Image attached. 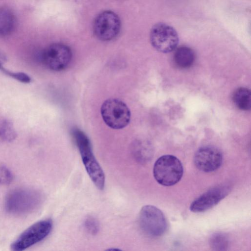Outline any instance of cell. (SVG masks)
<instances>
[{"mask_svg": "<svg viewBox=\"0 0 251 251\" xmlns=\"http://www.w3.org/2000/svg\"><path fill=\"white\" fill-rule=\"evenodd\" d=\"M194 162L196 167L202 172H213L221 166L223 155L218 149L213 146L201 147L195 152Z\"/></svg>", "mask_w": 251, "mask_h": 251, "instance_id": "obj_11", "label": "cell"}, {"mask_svg": "<svg viewBox=\"0 0 251 251\" xmlns=\"http://www.w3.org/2000/svg\"><path fill=\"white\" fill-rule=\"evenodd\" d=\"M2 71L7 75L21 82L28 83L31 81L30 77L25 73L13 72L6 70L4 68Z\"/></svg>", "mask_w": 251, "mask_h": 251, "instance_id": "obj_19", "label": "cell"}, {"mask_svg": "<svg viewBox=\"0 0 251 251\" xmlns=\"http://www.w3.org/2000/svg\"><path fill=\"white\" fill-rule=\"evenodd\" d=\"M150 36L152 46L163 53L174 50L179 42L176 31L171 25L163 23L156 24L152 27Z\"/></svg>", "mask_w": 251, "mask_h": 251, "instance_id": "obj_6", "label": "cell"}, {"mask_svg": "<svg viewBox=\"0 0 251 251\" xmlns=\"http://www.w3.org/2000/svg\"><path fill=\"white\" fill-rule=\"evenodd\" d=\"M137 160L142 163L149 161L153 156V150L149 144L138 145L134 153Z\"/></svg>", "mask_w": 251, "mask_h": 251, "instance_id": "obj_17", "label": "cell"}, {"mask_svg": "<svg viewBox=\"0 0 251 251\" xmlns=\"http://www.w3.org/2000/svg\"><path fill=\"white\" fill-rule=\"evenodd\" d=\"M183 168L181 161L175 156L164 155L158 158L154 163L153 175L160 184L171 186L181 179Z\"/></svg>", "mask_w": 251, "mask_h": 251, "instance_id": "obj_2", "label": "cell"}, {"mask_svg": "<svg viewBox=\"0 0 251 251\" xmlns=\"http://www.w3.org/2000/svg\"><path fill=\"white\" fill-rule=\"evenodd\" d=\"M100 113L105 124L109 127L120 129L128 125L130 120V111L122 100L109 99L101 105Z\"/></svg>", "mask_w": 251, "mask_h": 251, "instance_id": "obj_3", "label": "cell"}, {"mask_svg": "<svg viewBox=\"0 0 251 251\" xmlns=\"http://www.w3.org/2000/svg\"><path fill=\"white\" fill-rule=\"evenodd\" d=\"M52 222L50 219L38 221L24 230L12 243L13 251H22L40 242L50 233Z\"/></svg>", "mask_w": 251, "mask_h": 251, "instance_id": "obj_5", "label": "cell"}, {"mask_svg": "<svg viewBox=\"0 0 251 251\" xmlns=\"http://www.w3.org/2000/svg\"><path fill=\"white\" fill-rule=\"evenodd\" d=\"M120 27V20L117 15L112 11H106L97 17L93 29L98 39L107 41L113 39L118 35Z\"/></svg>", "mask_w": 251, "mask_h": 251, "instance_id": "obj_9", "label": "cell"}, {"mask_svg": "<svg viewBox=\"0 0 251 251\" xmlns=\"http://www.w3.org/2000/svg\"><path fill=\"white\" fill-rule=\"evenodd\" d=\"M84 226L86 230L92 235H95L99 230V223L94 217L89 216L84 222Z\"/></svg>", "mask_w": 251, "mask_h": 251, "instance_id": "obj_18", "label": "cell"}, {"mask_svg": "<svg viewBox=\"0 0 251 251\" xmlns=\"http://www.w3.org/2000/svg\"><path fill=\"white\" fill-rule=\"evenodd\" d=\"M15 18L13 12L5 7L0 8V36H6L13 30Z\"/></svg>", "mask_w": 251, "mask_h": 251, "instance_id": "obj_13", "label": "cell"}, {"mask_svg": "<svg viewBox=\"0 0 251 251\" xmlns=\"http://www.w3.org/2000/svg\"><path fill=\"white\" fill-rule=\"evenodd\" d=\"M17 137V133L12 123L6 119H0V140L12 142Z\"/></svg>", "mask_w": 251, "mask_h": 251, "instance_id": "obj_16", "label": "cell"}, {"mask_svg": "<svg viewBox=\"0 0 251 251\" xmlns=\"http://www.w3.org/2000/svg\"><path fill=\"white\" fill-rule=\"evenodd\" d=\"M230 187L227 185L215 186L195 199L190 206L193 212H202L213 207L229 193Z\"/></svg>", "mask_w": 251, "mask_h": 251, "instance_id": "obj_10", "label": "cell"}, {"mask_svg": "<svg viewBox=\"0 0 251 251\" xmlns=\"http://www.w3.org/2000/svg\"><path fill=\"white\" fill-rule=\"evenodd\" d=\"M73 135L87 174L95 185L99 190H103L105 185V175L93 153L88 138L78 129H74Z\"/></svg>", "mask_w": 251, "mask_h": 251, "instance_id": "obj_1", "label": "cell"}, {"mask_svg": "<svg viewBox=\"0 0 251 251\" xmlns=\"http://www.w3.org/2000/svg\"><path fill=\"white\" fill-rule=\"evenodd\" d=\"M139 223L143 232L152 237L162 236L168 228L167 221L163 213L151 205H146L141 208Z\"/></svg>", "mask_w": 251, "mask_h": 251, "instance_id": "obj_4", "label": "cell"}, {"mask_svg": "<svg viewBox=\"0 0 251 251\" xmlns=\"http://www.w3.org/2000/svg\"><path fill=\"white\" fill-rule=\"evenodd\" d=\"M72 53L70 48L61 43H54L47 47L43 51L41 59L44 65L54 71H60L70 64Z\"/></svg>", "mask_w": 251, "mask_h": 251, "instance_id": "obj_8", "label": "cell"}, {"mask_svg": "<svg viewBox=\"0 0 251 251\" xmlns=\"http://www.w3.org/2000/svg\"><path fill=\"white\" fill-rule=\"evenodd\" d=\"M210 248L214 251H226L229 247V241L227 235L222 232L212 234L209 240Z\"/></svg>", "mask_w": 251, "mask_h": 251, "instance_id": "obj_15", "label": "cell"}, {"mask_svg": "<svg viewBox=\"0 0 251 251\" xmlns=\"http://www.w3.org/2000/svg\"><path fill=\"white\" fill-rule=\"evenodd\" d=\"M12 179V175L10 171L4 166H0V184H8Z\"/></svg>", "mask_w": 251, "mask_h": 251, "instance_id": "obj_20", "label": "cell"}, {"mask_svg": "<svg viewBox=\"0 0 251 251\" xmlns=\"http://www.w3.org/2000/svg\"><path fill=\"white\" fill-rule=\"evenodd\" d=\"M40 200V196L35 191L27 189L15 190L7 196L5 208L10 213L23 214L34 209Z\"/></svg>", "mask_w": 251, "mask_h": 251, "instance_id": "obj_7", "label": "cell"}, {"mask_svg": "<svg viewBox=\"0 0 251 251\" xmlns=\"http://www.w3.org/2000/svg\"><path fill=\"white\" fill-rule=\"evenodd\" d=\"M195 59V54L191 48L182 46L178 48L174 56L176 65L180 68L185 69L190 67Z\"/></svg>", "mask_w": 251, "mask_h": 251, "instance_id": "obj_12", "label": "cell"}, {"mask_svg": "<svg viewBox=\"0 0 251 251\" xmlns=\"http://www.w3.org/2000/svg\"><path fill=\"white\" fill-rule=\"evenodd\" d=\"M4 68L2 66L1 61L0 60V69L2 70Z\"/></svg>", "mask_w": 251, "mask_h": 251, "instance_id": "obj_21", "label": "cell"}, {"mask_svg": "<svg viewBox=\"0 0 251 251\" xmlns=\"http://www.w3.org/2000/svg\"><path fill=\"white\" fill-rule=\"evenodd\" d=\"M235 105L242 110H249L251 108V94L250 90L241 87L236 89L233 95Z\"/></svg>", "mask_w": 251, "mask_h": 251, "instance_id": "obj_14", "label": "cell"}]
</instances>
